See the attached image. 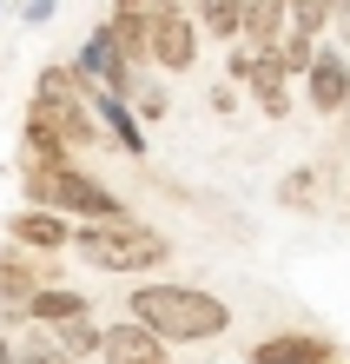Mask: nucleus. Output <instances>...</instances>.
Instances as JSON below:
<instances>
[{"label": "nucleus", "instance_id": "393cba45", "mask_svg": "<svg viewBox=\"0 0 350 364\" xmlns=\"http://www.w3.org/2000/svg\"><path fill=\"white\" fill-rule=\"evenodd\" d=\"M284 7H297V0H284Z\"/></svg>", "mask_w": 350, "mask_h": 364}, {"label": "nucleus", "instance_id": "a878e982", "mask_svg": "<svg viewBox=\"0 0 350 364\" xmlns=\"http://www.w3.org/2000/svg\"><path fill=\"white\" fill-rule=\"evenodd\" d=\"M0 7H7V0H0Z\"/></svg>", "mask_w": 350, "mask_h": 364}, {"label": "nucleus", "instance_id": "39448f33", "mask_svg": "<svg viewBox=\"0 0 350 364\" xmlns=\"http://www.w3.org/2000/svg\"><path fill=\"white\" fill-rule=\"evenodd\" d=\"M73 73H80L93 93H113V100H133V87H139V67L126 60V47L113 40V27H93V33H86Z\"/></svg>", "mask_w": 350, "mask_h": 364}, {"label": "nucleus", "instance_id": "6e6552de", "mask_svg": "<svg viewBox=\"0 0 350 364\" xmlns=\"http://www.w3.org/2000/svg\"><path fill=\"white\" fill-rule=\"evenodd\" d=\"M251 100H258V113L265 119H284L291 113V67H284V53L278 47H258V67H251Z\"/></svg>", "mask_w": 350, "mask_h": 364}, {"label": "nucleus", "instance_id": "f3484780", "mask_svg": "<svg viewBox=\"0 0 350 364\" xmlns=\"http://www.w3.org/2000/svg\"><path fill=\"white\" fill-rule=\"evenodd\" d=\"M53 338H60V351H67V358H93L106 331L93 325V311H86V318H67V325H53Z\"/></svg>", "mask_w": 350, "mask_h": 364}, {"label": "nucleus", "instance_id": "20e7f679", "mask_svg": "<svg viewBox=\"0 0 350 364\" xmlns=\"http://www.w3.org/2000/svg\"><path fill=\"white\" fill-rule=\"evenodd\" d=\"M33 106L47 113L60 133H67V146H93L99 139V113H93V87L73 73V67H47L40 73V93Z\"/></svg>", "mask_w": 350, "mask_h": 364}, {"label": "nucleus", "instance_id": "2eb2a0df", "mask_svg": "<svg viewBox=\"0 0 350 364\" xmlns=\"http://www.w3.org/2000/svg\"><path fill=\"white\" fill-rule=\"evenodd\" d=\"M86 311H93V305H86V298L80 291H60V285H47V291H33L27 298V318H33V325H67V318H86Z\"/></svg>", "mask_w": 350, "mask_h": 364}, {"label": "nucleus", "instance_id": "f8f14e48", "mask_svg": "<svg viewBox=\"0 0 350 364\" xmlns=\"http://www.w3.org/2000/svg\"><path fill=\"white\" fill-rule=\"evenodd\" d=\"M20 153H27V166H73L67 153V133H60V126L40 113V106H27V133H20Z\"/></svg>", "mask_w": 350, "mask_h": 364}, {"label": "nucleus", "instance_id": "5701e85b", "mask_svg": "<svg viewBox=\"0 0 350 364\" xmlns=\"http://www.w3.org/2000/svg\"><path fill=\"white\" fill-rule=\"evenodd\" d=\"M0 364H20V351H13V345H7V338H0Z\"/></svg>", "mask_w": 350, "mask_h": 364}, {"label": "nucleus", "instance_id": "b1692460", "mask_svg": "<svg viewBox=\"0 0 350 364\" xmlns=\"http://www.w3.org/2000/svg\"><path fill=\"white\" fill-rule=\"evenodd\" d=\"M311 7H324V14H337V0H311Z\"/></svg>", "mask_w": 350, "mask_h": 364}, {"label": "nucleus", "instance_id": "423d86ee", "mask_svg": "<svg viewBox=\"0 0 350 364\" xmlns=\"http://www.w3.org/2000/svg\"><path fill=\"white\" fill-rule=\"evenodd\" d=\"M152 60L165 73H192V60H199V20L179 0H152Z\"/></svg>", "mask_w": 350, "mask_h": 364}, {"label": "nucleus", "instance_id": "412c9836", "mask_svg": "<svg viewBox=\"0 0 350 364\" xmlns=\"http://www.w3.org/2000/svg\"><path fill=\"white\" fill-rule=\"evenodd\" d=\"M60 14V0H20V20H27V27H40V20H53Z\"/></svg>", "mask_w": 350, "mask_h": 364}, {"label": "nucleus", "instance_id": "7ed1b4c3", "mask_svg": "<svg viewBox=\"0 0 350 364\" xmlns=\"http://www.w3.org/2000/svg\"><path fill=\"white\" fill-rule=\"evenodd\" d=\"M73 252L86 265H99V272H152V265H165L172 259V245L159 239L152 225H80L73 232Z\"/></svg>", "mask_w": 350, "mask_h": 364}, {"label": "nucleus", "instance_id": "aec40b11", "mask_svg": "<svg viewBox=\"0 0 350 364\" xmlns=\"http://www.w3.org/2000/svg\"><path fill=\"white\" fill-rule=\"evenodd\" d=\"M133 93H139V119H165V93L159 87H146V80H139Z\"/></svg>", "mask_w": 350, "mask_h": 364}, {"label": "nucleus", "instance_id": "ddd939ff", "mask_svg": "<svg viewBox=\"0 0 350 364\" xmlns=\"http://www.w3.org/2000/svg\"><path fill=\"white\" fill-rule=\"evenodd\" d=\"M93 113H99V126H106V133H113V139H119L133 159H146V119H139L126 100H113V93H93Z\"/></svg>", "mask_w": 350, "mask_h": 364}, {"label": "nucleus", "instance_id": "a211bd4d", "mask_svg": "<svg viewBox=\"0 0 350 364\" xmlns=\"http://www.w3.org/2000/svg\"><path fill=\"white\" fill-rule=\"evenodd\" d=\"M278 53H284V67H291V73H311V60H317V40H304V33H284V40H278Z\"/></svg>", "mask_w": 350, "mask_h": 364}, {"label": "nucleus", "instance_id": "4be33fe9", "mask_svg": "<svg viewBox=\"0 0 350 364\" xmlns=\"http://www.w3.org/2000/svg\"><path fill=\"white\" fill-rule=\"evenodd\" d=\"M20 364H73L67 351H47V345H27V351H20Z\"/></svg>", "mask_w": 350, "mask_h": 364}, {"label": "nucleus", "instance_id": "9d476101", "mask_svg": "<svg viewBox=\"0 0 350 364\" xmlns=\"http://www.w3.org/2000/svg\"><path fill=\"white\" fill-rule=\"evenodd\" d=\"M7 232H13V245H27V252H67V245H73V225L60 219V212H47V205L13 212Z\"/></svg>", "mask_w": 350, "mask_h": 364}, {"label": "nucleus", "instance_id": "f03ea898", "mask_svg": "<svg viewBox=\"0 0 350 364\" xmlns=\"http://www.w3.org/2000/svg\"><path fill=\"white\" fill-rule=\"evenodd\" d=\"M27 199L47 205V212H80L86 225H126V212L99 179H86L80 166H27Z\"/></svg>", "mask_w": 350, "mask_h": 364}, {"label": "nucleus", "instance_id": "4468645a", "mask_svg": "<svg viewBox=\"0 0 350 364\" xmlns=\"http://www.w3.org/2000/svg\"><path fill=\"white\" fill-rule=\"evenodd\" d=\"M33 291H47V285H40V265H27V245H20V252H0V305H20V311H27Z\"/></svg>", "mask_w": 350, "mask_h": 364}, {"label": "nucleus", "instance_id": "f257e3e1", "mask_svg": "<svg viewBox=\"0 0 350 364\" xmlns=\"http://www.w3.org/2000/svg\"><path fill=\"white\" fill-rule=\"evenodd\" d=\"M126 318H139L165 345H212V338L231 331V305L199 285H139L126 298Z\"/></svg>", "mask_w": 350, "mask_h": 364}, {"label": "nucleus", "instance_id": "dca6fc26", "mask_svg": "<svg viewBox=\"0 0 350 364\" xmlns=\"http://www.w3.org/2000/svg\"><path fill=\"white\" fill-rule=\"evenodd\" d=\"M199 20L218 40H245V0H199Z\"/></svg>", "mask_w": 350, "mask_h": 364}, {"label": "nucleus", "instance_id": "0eeeda50", "mask_svg": "<svg viewBox=\"0 0 350 364\" xmlns=\"http://www.w3.org/2000/svg\"><path fill=\"white\" fill-rule=\"evenodd\" d=\"M99 358H106V364H172V358H165V338H159V331H146L139 318H119V325H106Z\"/></svg>", "mask_w": 350, "mask_h": 364}, {"label": "nucleus", "instance_id": "6ab92c4d", "mask_svg": "<svg viewBox=\"0 0 350 364\" xmlns=\"http://www.w3.org/2000/svg\"><path fill=\"white\" fill-rule=\"evenodd\" d=\"M278 199L284 205H311V173H291V179L278 186Z\"/></svg>", "mask_w": 350, "mask_h": 364}, {"label": "nucleus", "instance_id": "1a4fd4ad", "mask_svg": "<svg viewBox=\"0 0 350 364\" xmlns=\"http://www.w3.org/2000/svg\"><path fill=\"white\" fill-rule=\"evenodd\" d=\"M304 100H311L317 113H344V100H350V67H344L337 47H317L311 73H304Z\"/></svg>", "mask_w": 350, "mask_h": 364}, {"label": "nucleus", "instance_id": "9b49d317", "mask_svg": "<svg viewBox=\"0 0 350 364\" xmlns=\"http://www.w3.org/2000/svg\"><path fill=\"white\" fill-rule=\"evenodd\" d=\"M331 338H311V331H278L265 345H251V364H331Z\"/></svg>", "mask_w": 350, "mask_h": 364}]
</instances>
